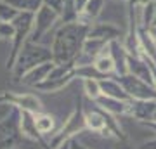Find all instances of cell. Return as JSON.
<instances>
[{
    "label": "cell",
    "mask_w": 156,
    "mask_h": 149,
    "mask_svg": "<svg viewBox=\"0 0 156 149\" xmlns=\"http://www.w3.org/2000/svg\"><path fill=\"white\" fill-rule=\"evenodd\" d=\"M137 149H156V137L149 139V140H144L137 146Z\"/></svg>",
    "instance_id": "484cf974"
},
{
    "label": "cell",
    "mask_w": 156,
    "mask_h": 149,
    "mask_svg": "<svg viewBox=\"0 0 156 149\" xmlns=\"http://www.w3.org/2000/svg\"><path fill=\"white\" fill-rule=\"evenodd\" d=\"M122 30L111 23H92L89 28L87 38H97L102 42H111V40H122Z\"/></svg>",
    "instance_id": "8fae6325"
},
{
    "label": "cell",
    "mask_w": 156,
    "mask_h": 149,
    "mask_svg": "<svg viewBox=\"0 0 156 149\" xmlns=\"http://www.w3.org/2000/svg\"><path fill=\"white\" fill-rule=\"evenodd\" d=\"M83 82V94L85 97H89L92 102H94L97 97H101V85H99V80H95V78H85L82 80Z\"/></svg>",
    "instance_id": "44dd1931"
},
{
    "label": "cell",
    "mask_w": 156,
    "mask_h": 149,
    "mask_svg": "<svg viewBox=\"0 0 156 149\" xmlns=\"http://www.w3.org/2000/svg\"><path fill=\"white\" fill-rule=\"evenodd\" d=\"M33 115H35V127H37L38 133L44 139L47 137V135H50V137H52V135L57 132L59 125H57L56 116H52L50 113H45V111L33 113Z\"/></svg>",
    "instance_id": "2e32d148"
},
{
    "label": "cell",
    "mask_w": 156,
    "mask_h": 149,
    "mask_svg": "<svg viewBox=\"0 0 156 149\" xmlns=\"http://www.w3.org/2000/svg\"><path fill=\"white\" fill-rule=\"evenodd\" d=\"M14 149H19V147H14Z\"/></svg>",
    "instance_id": "d6a6232c"
},
{
    "label": "cell",
    "mask_w": 156,
    "mask_h": 149,
    "mask_svg": "<svg viewBox=\"0 0 156 149\" xmlns=\"http://www.w3.org/2000/svg\"><path fill=\"white\" fill-rule=\"evenodd\" d=\"M73 78H75V71L68 73V75H64V76H59V78H47V80H44L42 83H38L35 88L40 90V92H45V94H54V92L62 90Z\"/></svg>",
    "instance_id": "e0dca14e"
},
{
    "label": "cell",
    "mask_w": 156,
    "mask_h": 149,
    "mask_svg": "<svg viewBox=\"0 0 156 149\" xmlns=\"http://www.w3.org/2000/svg\"><path fill=\"white\" fill-rule=\"evenodd\" d=\"M130 4H137V5H144V4H149V2H156V0H127Z\"/></svg>",
    "instance_id": "f1b7e54d"
},
{
    "label": "cell",
    "mask_w": 156,
    "mask_h": 149,
    "mask_svg": "<svg viewBox=\"0 0 156 149\" xmlns=\"http://www.w3.org/2000/svg\"><path fill=\"white\" fill-rule=\"evenodd\" d=\"M92 64H94V68L104 78L106 76H116V73H115V62H113L111 55H109V47H106V49L102 50V52L94 59Z\"/></svg>",
    "instance_id": "ac0fdd59"
},
{
    "label": "cell",
    "mask_w": 156,
    "mask_h": 149,
    "mask_svg": "<svg viewBox=\"0 0 156 149\" xmlns=\"http://www.w3.org/2000/svg\"><path fill=\"white\" fill-rule=\"evenodd\" d=\"M19 12H37L40 7L44 5V0H4Z\"/></svg>",
    "instance_id": "d6986e66"
},
{
    "label": "cell",
    "mask_w": 156,
    "mask_h": 149,
    "mask_svg": "<svg viewBox=\"0 0 156 149\" xmlns=\"http://www.w3.org/2000/svg\"><path fill=\"white\" fill-rule=\"evenodd\" d=\"M23 140L21 128H19V109L11 108L9 115L0 120V149H14L19 147Z\"/></svg>",
    "instance_id": "277c9868"
},
{
    "label": "cell",
    "mask_w": 156,
    "mask_h": 149,
    "mask_svg": "<svg viewBox=\"0 0 156 149\" xmlns=\"http://www.w3.org/2000/svg\"><path fill=\"white\" fill-rule=\"evenodd\" d=\"M54 149H69V140H66V142L59 144V146H57V147H54Z\"/></svg>",
    "instance_id": "f546056e"
},
{
    "label": "cell",
    "mask_w": 156,
    "mask_h": 149,
    "mask_svg": "<svg viewBox=\"0 0 156 149\" xmlns=\"http://www.w3.org/2000/svg\"><path fill=\"white\" fill-rule=\"evenodd\" d=\"M44 4L47 7H50L54 12H57V14H59V17H61L62 9H64V0H44Z\"/></svg>",
    "instance_id": "cb8c5ba5"
},
{
    "label": "cell",
    "mask_w": 156,
    "mask_h": 149,
    "mask_svg": "<svg viewBox=\"0 0 156 149\" xmlns=\"http://www.w3.org/2000/svg\"><path fill=\"white\" fill-rule=\"evenodd\" d=\"M0 2H2V0H0Z\"/></svg>",
    "instance_id": "836d02e7"
},
{
    "label": "cell",
    "mask_w": 156,
    "mask_h": 149,
    "mask_svg": "<svg viewBox=\"0 0 156 149\" xmlns=\"http://www.w3.org/2000/svg\"><path fill=\"white\" fill-rule=\"evenodd\" d=\"M17 14H19L17 9H14V7L9 5L4 0L0 2V21L2 23H12L17 17Z\"/></svg>",
    "instance_id": "7402d4cb"
},
{
    "label": "cell",
    "mask_w": 156,
    "mask_h": 149,
    "mask_svg": "<svg viewBox=\"0 0 156 149\" xmlns=\"http://www.w3.org/2000/svg\"><path fill=\"white\" fill-rule=\"evenodd\" d=\"M54 64H56L54 61H47V62H42V64H37L35 68L28 69V71L19 78V83L26 85V87H33L35 88L38 83H42L44 80H47V76H49L50 69L54 68Z\"/></svg>",
    "instance_id": "7c38bea8"
},
{
    "label": "cell",
    "mask_w": 156,
    "mask_h": 149,
    "mask_svg": "<svg viewBox=\"0 0 156 149\" xmlns=\"http://www.w3.org/2000/svg\"><path fill=\"white\" fill-rule=\"evenodd\" d=\"M95 106H99L101 109L108 111L115 116H125L128 115V108H130V102L127 101H120V99H113V97H106V95H101L94 101Z\"/></svg>",
    "instance_id": "9a60e30c"
},
{
    "label": "cell",
    "mask_w": 156,
    "mask_h": 149,
    "mask_svg": "<svg viewBox=\"0 0 156 149\" xmlns=\"http://www.w3.org/2000/svg\"><path fill=\"white\" fill-rule=\"evenodd\" d=\"M33 17L35 14L33 12H19L17 17L12 21L14 28H16V33L12 37V49H11V54H9V59H7V69L11 71L12 66H14V61H16L17 54L21 47L24 45V42H28L30 38V33H31V26H33Z\"/></svg>",
    "instance_id": "5b68a950"
},
{
    "label": "cell",
    "mask_w": 156,
    "mask_h": 149,
    "mask_svg": "<svg viewBox=\"0 0 156 149\" xmlns=\"http://www.w3.org/2000/svg\"><path fill=\"white\" fill-rule=\"evenodd\" d=\"M101 85V94L106 95V97H113V99H120V101H127L130 102V95L125 92V88L122 87V83L118 82L116 76H106L99 80Z\"/></svg>",
    "instance_id": "5bb4252c"
},
{
    "label": "cell",
    "mask_w": 156,
    "mask_h": 149,
    "mask_svg": "<svg viewBox=\"0 0 156 149\" xmlns=\"http://www.w3.org/2000/svg\"><path fill=\"white\" fill-rule=\"evenodd\" d=\"M151 26H156V11H154V19H153V24Z\"/></svg>",
    "instance_id": "4dcf8cb0"
},
{
    "label": "cell",
    "mask_w": 156,
    "mask_h": 149,
    "mask_svg": "<svg viewBox=\"0 0 156 149\" xmlns=\"http://www.w3.org/2000/svg\"><path fill=\"white\" fill-rule=\"evenodd\" d=\"M109 55L115 62V73L116 76L127 75V61H128V52L123 45V40H111L109 44Z\"/></svg>",
    "instance_id": "4fadbf2b"
},
{
    "label": "cell",
    "mask_w": 156,
    "mask_h": 149,
    "mask_svg": "<svg viewBox=\"0 0 156 149\" xmlns=\"http://www.w3.org/2000/svg\"><path fill=\"white\" fill-rule=\"evenodd\" d=\"M85 130L102 135V137H111V133L108 130V125L104 122V115L99 106H92L90 109H85Z\"/></svg>",
    "instance_id": "9c48e42d"
},
{
    "label": "cell",
    "mask_w": 156,
    "mask_h": 149,
    "mask_svg": "<svg viewBox=\"0 0 156 149\" xmlns=\"http://www.w3.org/2000/svg\"><path fill=\"white\" fill-rule=\"evenodd\" d=\"M151 122H156V111H154V116H153V120Z\"/></svg>",
    "instance_id": "1f68e13d"
},
{
    "label": "cell",
    "mask_w": 156,
    "mask_h": 149,
    "mask_svg": "<svg viewBox=\"0 0 156 149\" xmlns=\"http://www.w3.org/2000/svg\"><path fill=\"white\" fill-rule=\"evenodd\" d=\"M0 102L2 104H9L11 108H17L19 111H31V113L44 111L42 101L35 94H23V92L2 90L0 92Z\"/></svg>",
    "instance_id": "52a82bcc"
},
{
    "label": "cell",
    "mask_w": 156,
    "mask_h": 149,
    "mask_svg": "<svg viewBox=\"0 0 156 149\" xmlns=\"http://www.w3.org/2000/svg\"><path fill=\"white\" fill-rule=\"evenodd\" d=\"M52 61V50L47 45L37 44V42H24V45L21 47L19 54H17L16 61H14V66H12L11 73L14 76V82H19V78L24 75V73L35 68L37 64H42V62Z\"/></svg>",
    "instance_id": "7a4b0ae2"
},
{
    "label": "cell",
    "mask_w": 156,
    "mask_h": 149,
    "mask_svg": "<svg viewBox=\"0 0 156 149\" xmlns=\"http://www.w3.org/2000/svg\"><path fill=\"white\" fill-rule=\"evenodd\" d=\"M142 125H144L146 128H149L151 132H154V133H156V122H144Z\"/></svg>",
    "instance_id": "83f0119b"
},
{
    "label": "cell",
    "mask_w": 156,
    "mask_h": 149,
    "mask_svg": "<svg viewBox=\"0 0 156 149\" xmlns=\"http://www.w3.org/2000/svg\"><path fill=\"white\" fill-rule=\"evenodd\" d=\"M16 33V28L12 23H2L0 21V40H12Z\"/></svg>",
    "instance_id": "603a6c76"
},
{
    "label": "cell",
    "mask_w": 156,
    "mask_h": 149,
    "mask_svg": "<svg viewBox=\"0 0 156 149\" xmlns=\"http://www.w3.org/2000/svg\"><path fill=\"white\" fill-rule=\"evenodd\" d=\"M90 24L80 21L62 23L52 38V61L56 64H75V59L82 52L83 42L87 40Z\"/></svg>",
    "instance_id": "6da1fadb"
},
{
    "label": "cell",
    "mask_w": 156,
    "mask_h": 149,
    "mask_svg": "<svg viewBox=\"0 0 156 149\" xmlns=\"http://www.w3.org/2000/svg\"><path fill=\"white\" fill-rule=\"evenodd\" d=\"M82 132H85V108L82 104V99H78L73 111L69 113V116L64 120L61 127L57 128V132L50 137L49 149H54L59 144L69 140V139L78 137Z\"/></svg>",
    "instance_id": "3957f363"
},
{
    "label": "cell",
    "mask_w": 156,
    "mask_h": 149,
    "mask_svg": "<svg viewBox=\"0 0 156 149\" xmlns=\"http://www.w3.org/2000/svg\"><path fill=\"white\" fill-rule=\"evenodd\" d=\"M57 21H61V17L57 12H54L50 7L44 5L40 7L38 11L35 12L33 17V26H31V33H30V42H37L40 44V40L44 35H47L50 31V28L54 26Z\"/></svg>",
    "instance_id": "8992f818"
},
{
    "label": "cell",
    "mask_w": 156,
    "mask_h": 149,
    "mask_svg": "<svg viewBox=\"0 0 156 149\" xmlns=\"http://www.w3.org/2000/svg\"><path fill=\"white\" fill-rule=\"evenodd\" d=\"M156 111V101L154 99H132L128 108V116H132L139 123L151 122Z\"/></svg>",
    "instance_id": "30bf717a"
},
{
    "label": "cell",
    "mask_w": 156,
    "mask_h": 149,
    "mask_svg": "<svg viewBox=\"0 0 156 149\" xmlns=\"http://www.w3.org/2000/svg\"><path fill=\"white\" fill-rule=\"evenodd\" d=\"M118 82L122 83V87L125 88V92L130 95V99H154L156 101V87L151 83L140 80V78L134 76V75H122L116 76Z\"/></svg>",
    "instance_id": "ba28073f"
},
{
    "label": "cell",
    "mask_w": 156,
    "mask_h": 149,
    "mask_svg": "<svg viewBox=\"0 0 156 149\" xmlns=\"http://www.w3.org/2000/svg\"><path fill=\"white\" fill-rule=\"evenodd\" d=\"M104 4H106V0H89L85 9H83V12H80V14H83L87 19H90V21L94 23L99 17V14L102 12Z\"/></svg>",
    "instance_id": "ffe728a7"
},
{
    "label": "cell",
    "mask_w": 156,
    "mask_h": 149,
    "mask_svg": "<svg viewBox=\"0 0 156 149\" xmlns=\"http://www.w3.org/2000/svg\"><path fill=\"white\" fill-rule=\"evenodd\" d=\"M69 149H92V147L85 146L78 137H73V139H69Z\"/></svg>",
    "instance_id": "d4e9b609"
},
{
    "label": "cell",
    "mask_w": 156,
    "mask_h": 149,
    "mask_svg": "<svg viewBox=\"0 0 156 149\" xmlns=\"http://www.w3.org/2000/svg\"><path fill=\"white\" fill-rule=\"evenodd\" d=\"M87 2H89V0H75V7H76L78 14H80V12H83L85 5H87Z\"/></svg>",
    "instance_id": "4316f807"
}]
</instances>
